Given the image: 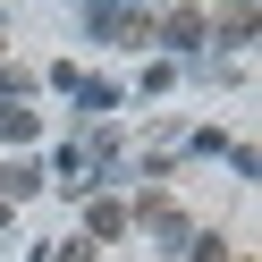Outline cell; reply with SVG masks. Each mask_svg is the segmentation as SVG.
<instances>
[{
	"label": "cell",
	"instance_id": "cell-1",
	"mask_svg": "<svg viewBox=\"0 0 262 262\" xmlns=\"http://www.w3.org/2000/svg\"><path fill=\"white\" fill-rule=\"evenodd\" d=\"M110 152H119V144H110V127H85L76 144H59V161H51L42 178H59V194H93V178H102Z\"/></svg>",
	"mask_w": 262,
	"mask_h": 262
},
{
	"label": "cell",
	"instance_id": "cell-2",
	"mask_svg": "<svg viewBox=\"0 0 262 262\" xmlns=\"http://www.w3.org/2000/svg\"><path fill=\"white\" fill-rule=\"evenodd\" d=\"M93 34L102 42H152V0H93Z\"/></svg>",
	"mask_w": 262,
	"mask_h": 262
},
{
	"label": "cell",
	"instance_id": "cell-3",
	"mask_svg": "<svg viewBox=\"0 0 262 262\" xmlns=\"http://www.w3.org/2000/svg\"><path fill=\"white\" fill-rule=\"evenodd\" d=\"M254 34V0H228L220 17H203V42H245Z\"/></svg>",
	"mask_w": 262,
	"mask_h": 262
},
{
	"label": "cell",
	"instance_id": "cell-4",
	"mask_svg": "<svg viewBox=\"0 0 262 262\" xmlns=\"http://www.w3.org/2000/svg\"><path fill=\"white\" fill-rule=\"evenodd\" d=\"M85 237L93 245H102V237H127V203H119V194H93V203H85Z\"/></svg>",
	"mask_w": 262,
	"mask_h": 262
},
{
	"label": "cell",
	"instance_id": "cell-5",
	"mask_svg": "<svg viewBox=\"0 0 262 262\" xmlns=\"http://www.w3.org/2000/svg\"><path fill=\"white\" fill-rule=\"evenodd\" d=\"M161 42H169V51H194V42H203V9H169V17H161Z\"/></svg>",
	"mask_w": 262,
	"mask_h": 262
},
{
	"label": "cell",
	"instance_id": "cell-6",
	"mask_svg": "<svg viewBox=\"0 0 262 262\" xmlns=\"http://www.w3.org/2000/svg\"><path fill=\"white\" fill-rule=\"evenodd\" d=\"M17 194H42V161H9L0 169V203H17Z\"/></svg>",
	"mask_w": 262,
	"mask_h": 262
},
{
	"label": "cell",
	"instance_id": "cell-7",
	"mask_svg": "<svg viewBox=\"0 0 262 262\" xmlns=\"http://www.w3.org/2000/svg\"><path fill=\"white\" fill-rule=\"evenodd\" d=\"M34 136H42L34 110H26V102H0V144H34Z\"/></svg>",
	"mask_w": 262,
	"mask_h": 262
},
{
	"label": "cell",
	"instance_id": "cell-8",
	"mask_svg": "<svg viewBox=\"0 0 262 262\" xmlns=\"http://www.w3.org/2000/svg\"><path fill=\"white\" fill-rule=\"evenodd\" d=\"M42 262H93V237H68V245H51Z\"/></svg>",
	"mask_w": 262,
	"mask_h": 262
},
{
	"label": "cell",
	"instance_id": "cell-9",
	"mask_svg": "<svg viewBox=\"0 0 262 262\" xmlns=\"http://www.w3.org/2000/svg\"><path fill=\"white\" fill-rule=\"evenodd\" d=\"M186 262H228V245L220 237H186Z\"/></svg>",
	"mask_w": 262,
	"mask_h": 262
},
{
	"label": "cell",
	"instance_id": "cell-10",
	"mask_svg": "<svg viewBox=\"0 0 262 262\" xmlns=\"http://www.w3.org/2000/svg\"><path fill=\"white\" fill-rule=\"evenodd\" d=\"M0 228H9V203H0Z\"/></svg>",
	"mask_w": 262,
	"mask_h": 262
}]
</instances>
